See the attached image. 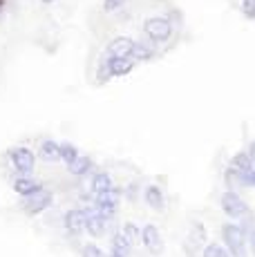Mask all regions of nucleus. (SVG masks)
I'll return each mask as SVG.
<instances>
[{
  "instance_id": "obj_2",
  "label": "nucleus",
  "mask_w": 255,
  "mask_h": 257,
  "mask_svg": "<svg viewBox=\"0 0 255 257\" xmlns=\"http://www.w3.org/2000/svg\"><path fill=\"white\" fill-rule=\"evenodd\" d=\"M222 246L230 253V257H246L248 255V235L235 221H226L222 224Z\"/></svg>"
},
{
  "instance_id": "obj_6",
  "label": "nucleus",
  "mask_w": 255,
  "mask_h": 257,
  "mask_svg": "<svg viewBox=\"0 0 255 257\" xmlns=\"http://www.w3.org/2000/svg\"><path fill=\"white\" fill-rule=\"evenodd\" d=\"M228 166L235 168L242 188H255V168H253L251 155H248L246 148H242V150L235 152V155L230 157V164Z\"/></svg>"
},
{
  "instance_id": "obj_7",
  "label": "nucleus",
  "mask_w": 255,
  "mask_h": 257,
  "mask_svg": "<svg viewBox=\"0 0 255 257\" xmlns=\"http://www.w3.org/2000/svg\"><path fill=\"white\" fill-rule=\"evenodd\" d=\"M52 201H54V192L50 188H43V190L34 192V195L25 197V199H21V208L25 210V215L36 217V215H41V212H45L50 208Z\"/></svg>"
},
{
  "instance_id": "obj_25",
  "label": "nucleus",
  "mask_w": 255,
  "mask_h": 257,
  "mask_svg": "<svg viewBox=\"0 0 255 257\" xmlns=\"http://www.w3.org/2000/svg\"><path fill=\"white\" fill-rule=\"evenodd\" d=\"M248 250H251V255L255 257V228L248 230Z\"/></svg>"
},
{
  "instance_id": "obj_17",
  "label": "nucleus",
  "mask_w": 255,
  "mask_h": 257,
  "mask_svg": "<svg viewBox=\"0 0 255 257\" xmlns=\"http://www.w3.org/2000/svg\"><path fill=\"white\" fill-rule=\"evenodd\" d=\"M132 248H135V246L125 239V235L121 233V230L112 233V237H110V255L112 257H130Z\"/></svg>"
},
{
  "instance_id": "obj_20",
  "label": "nucleus",
  "mask_w": 255,
  "mask_h": 257,
  "mask_svg": "<svg viewBox=\"0 0 255 257\" xmlns=\"http://www.w3.org/2000/svg\"><path fill=\"white\" fill-rule=\"evenodd\" d=\"M128 5H130V0H103L101 7L105 14H112V16H119V14H123L128 9Z\"/></svg>"
},
{
  "instance_id": "obj_14",
  "label": "nucleus",
  "mask_w": 255,
  "mask_h": 257,
  "mask_svg": "<svg viewBox=\"0 0 255 257\" xmlns=\"http://www.w3.org/2000/svg\"><path fill=\"white\" fill-rule=\"evenodd\" d=\"M67 170H70V175L76 177V179H90V177L94 175V170H96V164H94V159H92L90 155H83L81 152V155L76 157L74 164L67 166Z\"/></svg>"
},
{
  "instance_id": "obj_13",
  "label": "nucleus",
  "mask_w": 255,
  "mask_h": 257,
  "mask_svg": "<svg viewBox=\"0 0 255 257\" xmlns=\"http://www.w3.org/2000/svg\"><path fill=\"white\" fill-rule=\"evenodd\" d=\"M141 197H144V204L148 206L150 210H157V212L166 210L168 199H166V192H164V188H161V186L148 184L144 188V192H141Z\"/></svg>"
},
{
  "instance_id": "obj_10",
  "label": "nucleus",
  "mask_w": 255,
  "mask_h": 257,
  "mask_svg": "<svg viewBox=\"0 0 255 257\" xmlns=\"http://www.w3.org/2000/svg\"><path fill=\"white\" fill-rule=\"evenodd\" d=\"M141 244L146 246V250H148L150 255H161L166 250L164 235H161V230L157 228L155 224L141 226Z\"/></svg>"
},
{
  "instance_id": "obj_21",
  "label": "nucleus",
  "mask_w": 255,
  "mask_h": 257,
  "mask_svg": "<svg viewBox=\"0 0 255 257\" xmlns=\"http://www.w3.org/2000/svg\"><path fill=\"white\" fill-rule=\"evenodd\" d=\"M121 233L125 235V239L130 241L132 246H135L137 241H141V226H137L135 221H125V224L121 226Z\"/></svg>"
},
{
  "instance_id": "obj_24",
  "label": "nucleus",
  "mask_w": 255,
  "mask_h": 257,
  "mask_svg": "<svg viewBox=\"0 0 255 257\" xmlns=\"http://www.w3.org/2000/svg\"><path fill=\"white\" fill-rule=\"evenodd\" d=\"M239 12L246 21H255V0H239Z\"/></svg>"
},
{
  "instance_id": "obj_12",
  "label": "nucleus",
  "mask_w": 255,
  "mask_h": 257,
  "mask_svg": "<svg viewBox=\"0 0 255 257\" xmlns=\"http://www.w3.org/2000/svg\"><path fill=\"white\" fill-rule=\"evenodd\" d=\"M63 226H65L67 235L78 237L85 233V208L83 206H74L63 215Z\"/></svg>"
},
{
  "instance_id": "obj_27",
  "label": "nucleus",
  "mask_w": 255,
  "mask_h": 257,
  "mask_svg": "<svg viewBox=\"0 0 255 257\" xmlns=\"http://www.w3.org/2000/svg\"><path fill=\"white\" fill-rule=\"evenodd\" d=\"M43 5H52V3H56V0H41Z\"/></svg>"
},
{
  "instance_id": "obj_9",
  "label": "nucleus",
  "mask_w": 255,
  "mask_h": 257,
  "mask_svg": "<svg viewBox=\"0 0 255 257\" xmlns=\"http://www.w3.org/2000/svg\"><path fill=\"white\" fill-rule=\"evenodd\" d=\"M83 208H85V233L90 235L92 239H99V237L107 235L110 221H107L105 217H101L92 204H83Z\"/></svg>"
},
{
  "instance_id": "obj_15",
  "label": "nucleus",
  "mask_w": 255,
  "mask_h": 257,
  "mask_svg": "<svg viewBox=\"0 0 255 257\" xmlns=\"http://www.w3.org/2000/svg\"><path fill=\"white\" fill-rule=\"evenodd\" d=\"M36 157L43 164H61V141L56 139H43L36 150Z\"/></svg>"
},
{
  "instance_id": "obj_16",
  "label": "nucleus",
  "mask_w": 255,
  "mask_h": 257,
  "mask_svg": "<svg viewBox=\"0 0 255 257\" xmlns=\"http://www.w3.org/2000/svg\"><path fill=\"white\" fill-rule=\"evenodd\" d=\"M14 192H16L21 199H25V197L29 195H34V192H38V190H43V186L41 181L36 179V177H14Z\"/></svg>"
},
{
  "instance_id": "obj_4",
  "label": "nucleus",
  "mask_w": 255,
  "mask_h": 257,
  "mask_svg": "<svg viewBox=\"0 0 255 257\" xmlns=\"http://www.w3.org/2000/svg\"><path fill=\"white\" fill-rule=\"evenodd\" d=\"M7 159L12 170L16 172V177H34V170H36V152L27 146H14L9 148Z\"/></svg>"
},
{
  "instance_id": "obj_26",
  "label": "nucleus",
  "mask_w": 255,
  "mask_h": 257,
  "mask_svg": "<svg viewBox=\"0 0 255 257\" xmlns=\"http://www.w3.org/2000/svg\"><path fill=\"white\" fill-rule=\"evenodd\" d=\"M246 150H248V155H251V161H253V168H255V139L246 146Z\"/></svg>"
},
{
  "instance_id": "obj_22",
  "label": "nucleus",
  "mask_w": 255,
  "mask_h": 257,
  "mask_svg": "<svg viewBox=\"0 0 255 257\" xmlns=\"http://www.w3.org/2000/svg\"><path fill=\"white\" fill-rule=\"evenodd\" d=\"M202 257H230V253L219 244V241H208V246L204 248Z\"/></svg>"
},
{
  "instance_id": "obj_18",
  "label": "nucleus",
  "mask_w": 255,
  "mask_h": 257,
  "mask_svg": "<svg viewBox=\"0 0 255 257\" xmlns=\"http://www.w3.org/2000/svg\"><path fill=\"white\" fill-rule=\"evenodd\" d=\"M157 45H153L150 41H146V38H139V41L135 43V61L139 63H148V61H153V58L157 56Z\"/></svg>"
},
{
  "instance_id": "obj_1",
  "label": "nucleus",
  "mask_w": 255,
  "mask_h": 257,
  "mask_svg": "<svg viewBox=\"0 0 255 257\" xmlns=\"http://www.w3.org/2000/svg\"><path fill=\"white\" fill-rule=\"evenodd\" d=\"M177 34V25L173 23L170 16H164V14H155V16H148L144 23H141V38L150 41L157 47H164L173 41V36Z\"/></svg>"
},
{
  "instance_id": "obj_19",
  "label": "nucleus",
  "mask_w": 255,
  "mask_h": 257,
  "mask_svg": "<svg viewBox=\"0 0 255 257\" xmlns=\"http://www.w3.org/2000/svg\"><path fill=\"white\" fill-rule=\"evenodd\" d=\"M81 155V150L70 141H61V164H65V168L70 164H74L76 157Z\"/></svg>"
},
{
  "instance_id": "obj_23",
  "label": "nucleus",
  "mask_w": 255,
  "mask_h": 257,
  "mask_svg": "<svg viewBox=\"0 0 255 257\" xmlns=\"http://www.w3.org/2000/svg\"><path fill=\"white\" fill-rule=\"evenodd\" d=\"M81 257H110V255H107L101 246H96L94 241H87V244H83V248H81Z\"/></svg>"
},
{
  "instance_id": "obj_3",
  "label": "nucleus",
  "mask_w": 255,
  "mask_h": 257,
  "mask_svg": "<svg viewBox=\"0 0 255 257\" xmlns=\"http://www.w3.org/2000/svg\"><path fill=\"white\" fill-rule=\"evenodd\" d=\"M219 208H222L224 215H226L230 221H235V224H242V221L253 217L251 206L239 197L237 190H224L222 197H219Z\"/></svg>"
},
{
  "instance_id": "obj_5",
  "label": "nucleus",
  "mask_w": 255,
  "mask_h": 257,
  "mask_svg": "<svg viewBox=\"0 0 255 257\" xmlns=\"http://www.w3.org/2000/svg\"><path fill=\"white\" fill-rule=\"evenodd\" d=\"M206 246H208V233H206V226L202 224V221H190L188 235H186L184 244H181L184 255L186 257H202Z\"/></svg>"
},
{
  "instance_id": "obj_11",
  "label": "nucleus",
  "mask_w": 255,
  "mask_h": 257,
  "mask_svg": "<svg viewBox=\"0 0 255 257\" xmlns=\"http://www.w3.org/2000/svg\"><path fill=\"white\" fill-rule=\"evenodd\" d=\"M114 179H112V175L107 170H99L96 168L94 175L87 179V192H90L92 197H101V195H107V192L114 190Z\"/></svg>"
},
{
  "instance_id": "obj_8",
  "label": "nucleus",
  "mask_w": 255,
  "mask_h": 257,
  "mask_svg": "<svg viewBox=\"0 0 255 257\" xmlns=\"http://www.w3.org/2000/svg\"><path fill=\"white\" fill-rule=\"evenodd\" d=\"M135 38L130 36H112L110 41H107L105 49H103L101 56L105 58H135Z\"/></svg>"
}]
</instances>
